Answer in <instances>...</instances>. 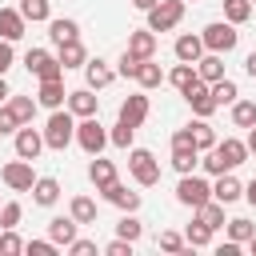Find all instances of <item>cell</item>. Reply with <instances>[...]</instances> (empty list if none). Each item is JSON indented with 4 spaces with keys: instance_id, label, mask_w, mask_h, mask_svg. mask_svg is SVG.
Listing matches in <instances>:
<instances>
[{
    "instance_id": "obj_1",
    "label": "cell",
    "mask_w": 256,
    "mask_h": 256,
    "mask_svg": "<svg viewBox=\"0 0 256 256\" xmlns=\"http://www.w3.org/2000/svg\"><path fill=\"white\" fill-rule=\"evenodd\" d=\"M244 160H248V144H244V140H236V136H224V140H216V144H212V148L200 156V164H204V172H208V176L236 172Z\"/></svg>"
},
{
    "instance_id": "obj_2",
    "label": "cell",
    "mask_w": 256,
    "mask_h": 256,
    "mask_svg": "<svg viewBox=\"0 0 256 256\" xmlns=\"http://www.w3.org/2000/svg\"><path fill=\"white\" fill-rule=\"evenodd\" d=\"M40 132H44V148L64 152V148L76 140V116H72L68 108H52V116H48V124H44Z\"/></svg>"
},
{
    "instance_id": "obj_3",
    "label": "cell",
    "mask_w": 256,
    "mask_h": 256,
    "mask_svg": "<svg viewBox=\"0 0 256 256\" xmlns=\"http://www.w3.org/2000/svg\"><path fill=\"white\" fill-rule=\"evenodd\" d=\"M200 40H204V52L228 56V52L240 44V32H236V24H228V20H212V24L200 32Z\"/></svg>"
},
{
    "instance_id": "obj_4",
    "label": "cell",
    "mask_w": 256,
    "mask_h": 256,
    "mask_svg": "<svg viewBox=\"0 0 256 256\" xmlns=\"http://www.w3.org/2000/svg\"><path fill=\"white\" fill-rule=\"evenodd\" d=\"M128 172L140 188H152L160 184V160L148 152V148H128Z\"/></svg>"
},
{
    "instance_id": "obj_5",
    "label": "cell",
    "mask_w": 256,
    "mask_h": 256,
    "mask_svg": "<svg viewBox=\"0 0 256 256\" xmlns=\"http://www.w3.org/2000/svg\"><path fill=\"white\" fill-rule=\"evenodd\" d=\"M24 68H28L36 80H60V76H64V64H60L56 52H48V48H28V52H24Z\"/></svg>"
},
{
    "instance_id": "obj_6",
    "label": "cell",
    "mask_w": 256,
    "mask_h": 256,
    "mask_svg": "<svg viewBox=\"0 0 256 256\" xmlns=\"http://www.w3.org/2000/svg\"><path fill=\"white\" fill-rule=\"evenodd\" d=\"M176 200L184 204V208H200L204 200H212V184L204 180V176H196V172H184L180 176V184H176Z\"/></svg>"
},
{
    "instance_id": "obj_7",
    "label": "cell",
    "mask_w": 256,
    "mask_h": 256,
    "mask_svg": "<svg viewBox=\"0 0 256 256\" xmlns=\"http://www.w3.org/2000/svg\"><path fill=\"white\" fill-rule=\"evenodd\" d=\"M184 0H156L152 8H148V28L152 32H172L180 20H184Z\"/></svg>"
},
{
    "instance_id": "obj_8",
    "label": "cell",
    "mask_w": 256,
    "mask_h": 256,
    "mask_svg": "<svg viewBox=\"0 0 256 256\" xmlns=\"http://www.w3.org/2000/svg\"><path fill=\"white\" fill-rule=\"evenodd\" d=\"M76 144H80L88 156H100V152H104V144H108V132H104V124H100L96 116H84V120H76Z\"/></svg>"
},
{
    "instance_id": "obj_9",
    "label": "cell",
    "mask_w": 256,
    "mask_h": 256,
    "mask_svg": "<svg viewBox=\"0 0 256 256\" xmlns=\"http://www.w3.org/2000/svg\"><path fill=\"white\" fill-rule=\"evenodd\" d=\"M0 180L12 188V192H32V184H36V172H32V160H8L4 168H0Z\"/></svg>"
},
{
    "instance_id": "obj_10",
    "label": "cell",
    "mask_w": 256,
    "mask_h": 256,
    "mask_svg": "<svg viewBox=\"0 0 256 256\" xmlns=\"http://www.w3.org/2000/svg\"><path fill=\"white\" fill-rule=\"evenodd\" d=\"M12 144H16V156H20V160H36V156L44 152V132L32 128V124H20V128L12 132Z\"/></svg>"
},
{
    "instance_id": "obj_11",
    "label": "cell",
    "mask_w": 256,
    "mask_h": 256,
    "mask_svg": "<svg viewBox=\"0 0 256 256\" xmlns=\"http://www.w3.org/2000/svg\"><path fill=\"white\" fill-rule=\"evenodd\" d=\"M116 120H124V124H132V128H140V124L148 120V92L140 88V92L124 96V100H120V112H116Z\"/></svg>"
},
{
    "instance_id": "obj_12",
    "label": "cell",
    "mask_w": 256,
    "mask_h": 256,
    "mask_svg": "<svg viewBox=\"0 0 256 256\" xmlns=\"http://www.w3.org/2000/svg\"><path fill=\"white\" fill-rule=\"evenodd\" d=\"M64 108H68L76 120H84V116H96V112H100V96H92V88L84 84V88H72V92H68Z\"/></svg>"
},
{
    "instance_id": "obj_13",
    "label": "cell",
    "mask_w": 256,
    "mask_h": 256,
    "mask_svg": "<svg viewBox=\"0 0 256 256\" xmlns=\"http://www.w3.org/2000/svg\"><path fill=\"white\" fill-rule=\"evenodd\" d=\"M100 196H104L108 204H116L120 212H136V208H140V192H132V188H128V184H120V180H112Z\"/></svg>"
},
{
    "instance_id": "obj_14",
    "label": "cell",
    "mask_w": 256,
    "mask_h": 256,
    "mask_svg": "<svg viewBox=\"0 0 256 256\" xmlns=\"http://www.w3.org/2000/svg\"><path fill=\"white\" fill-rule=\"evenodd\" d=\"M180 96H184V100L192 104V112H196V116H204V120H208V116L216 112V100H212V88H208L204 80H200V84H192V88H188V92H180Z\"/></svg>"
},
{
    "instance_id": "obj_15",
    "label": "cell",
    "mask_w": 256,
    "mask_h": 256,
    "mask_svg": "<svg viewBox=\"0 0 256 256\" xmlns=\"http://www.w3.org/2000/svg\"><path fill=\"white\" fill-rule=\"evenodd\" d=\"M240 196H244V184H240L232 172H220V176H216V184H212V200H220V204L228 208V204H236Z\"/></svg>"
},
{
    "instance_id": "obj_16",
    "label": "cell",
    "mask_w": 256,
    "mask_h": 256,
    "mask_svg": "<svg viewBox=\"0 0 256 256\" xmlns=\"http://www.w3.org/2000/svg\"><path fill=\"white\" fill-rule=\"evenodd\" d=\"M124 52H132L136 60L156 56V32H152V28H136V32H128V48H124Z\"/></svg>"
},
{
    "instance_id": "obj_17",
    "label": "cell",
    "mask_w": 256,
    "mask_h": 256,
    "mask_svg": "<svg viewBox=\"0 0 256 256\" xmlns=\"http://www.w3.org/2000/svg\"><path fill=\"white\" fill-rule=\"evenodd\" d=\"M112 80H116V68H108L100 56H96V60H84V84H88L92 92H96V88H108Z\"/></svg>"
},
{
    "instance_id": "obj_18",
    "label": "cell",
    "mask_w": 256,
    "mask_h": 256,
    "mask_svg": "<svg viewBox=\"0 0 256 256\" xmlns=\"http://www.w3.org/2000/svg\"><path fill=\"white\" fill-rule=\"evenodd\" d=\"M64 100H68V92H64V76L60 80H40V92H36V104L40 108H64Z\"/></svg>"
},
{
    "instance_id": "obj_19",
    "label": "cell",
    "mask_w": 256,
    "mask_h": 256,
    "mask_svg": "<svg viewBox=\"0 0 256 256\" xmlns=\"http://www.w3.org/2000/svg\"><path fill=\"white\" fill-rule=\"evenodd\" d=\"M76 232H80V224H76L72 216H52V220H48V240H52L56 248H60V244L68 248V244L76 240Z\"/></svg>"
},
{
    "instance_id": "obj_20",
    "label": "cell",
    "mask_w": 256,
    "mask_h": 256,
    "mask_svg": "<svg viewBox=\"0 0 256 256\" xmlns=\"http://www.w3.org/2000/svg\"><path fill=\"white\" fill-rule=\"evenodd\" d=\"M28 32V20L20 16V8H0V40H20Z\"/></svg>"
},
{
    "instance_id": "obj_21",
    "label": "cell",
    "mask_w": 256,
    "mask_h": 256,
    "mask_svg": "<svg viewBox=\"0 0 256 256\" xmlns=\"http://www.w3.org/2000/svg\"><path fill=\"white\" fill-rule=\"evenodd\" d=\"M172 52H176V60H184V64H196V60L204 56V40H200V36H192V32H184V36H176Z\"/></svg>"
},
{
    "instance_id": "obj_22",
    "label": "cell",
    "mask_w": 256,
    "mask_h": 256,
    "mask_svg": "<svg viewBox=\"0 0 256 256\" xmlns=\"http://www.w3.org/2000/svg\"><path fill=\"white\" fill-rule=\"evenodd\" d=\"M56 60L64 64V72H68V68H84V60H88V52H84V44H80V36H76V40H64V44H56Z\"/></svg>"
},
{
    "instance_id": "obj_23",
    "label": "cell",
    "mask_w": 256,
    "mask_h": 256,
    "mask_svg": "<svg viewBox=\"0 0 256 256\" xmlns=\"http://www.w3.org/2000/svg\"><path fill=\"white\" fill-rule=\"evenodd\" d=\"M88 180L96 184V192H104L112 180H120L116 176V164L112 160H104V156H92V164H88Z\"/></svg>"
},
{
    "instance_id": "obj_24",
    "label": "cell",
    "mask_w": 256,
    "mask_h": 256,
    "mask_svg": "<svg viewBox=\"0 0 256 256\" xmlns=\"http://www.w3.org/2000/svg\"><path fill=\"white\" fill-rule=\"evenodd\" d=\"M32 200H36L40 208H52V204L60 200V180H56V176H36V184H32Z\"/></svg>"
},
{
    "instance_id": "obj_25",
    "label": "cell",
    "mask_w": 256,
    "mask_h": 256,
    "mask_svg": "<svg viewBox=\"0 0 256 256\" xmlns=\"http://www.w3.org/2000/svg\"><path fill=\"white\" fill-rule=\"evenodd\" d=\"M196 76H200L204 84H216V80L224 76V56H220V52H204V56L196 60Z\"/></svg>"
},
{
    "instance_id": "obj_26",
    "label": "cell",
    "mask_w": 256,
    "mask_h": 256,
    "mask_svg": "<svg viewBox=\"0 0 256 256\" xmlns=\"http://www.w3.org/2000/svg\"><path fill=\"white\" fill-rule=\"evenodd\" d=\"M132 80H136L144 92H152V88H160V84H164V72H160V64L148 56V60H140V64H136V76H132Z\"/></svg>"
},
{
    "instance_id": "obj_27",
    "label": "cell",
    "mask_w": 256,
    "mask_h": 256,
    "mask_svg": "<svg viewBox=\"0 0 256 256\" xmlns=\"http://www.w3.org/2000/svg\"><path fill=\"white\" fill-rule=\"evenodd\" d=\"M80 36V24L72 16H60V20H48V40L52 44H64V40H76Z\"/></svg>"
},
{
    "instance_id": "obj_28",
    "label": "cell",
    "mask_w": 256,
    "mask_h": 256,
    "mask_svg": "<svg viewBox=\"0 0 256 256\" xmlns=\"http://www.w3.org/2000/svg\"><path fill=\"white\" fill-rule=\"evenodd\" d=\"M68 216L76 224H96V200L92 196H72L68 200Z\"/></svg>"
},
{
    "instance_id": "obj_29",
    "label": "cell",
    "mask_w": 256,
    "mask_h": 256,
    "mask_svg": "<svg viewBox=\"0 0 256 256\" xmlns=\"http://www.w3.org/2000/svg\"><path fill=\"white\" fill-rule=\"evenodd\" d=\"M164 80H168L172 88H180V92H188L192 84H200V76H196V64H184V60H180V64H176V68H172Z\"/></svg>"
},
{
    "instance_id": "obj_30",
    "label": "cell",
    "mask_w": 256,
    "mask_h": 256,
    "mask_svg": "<svg viewBox=\"0 0 256 256\" xmlns=\"http://www.w3.org/2000/svg\"><path fill=\"white\" fill-rule=\"evenodd\" d=\"M8 108L16 112V120H20V124H32V120H36V108H40V104H36L32 96H16V92H12V96H8Z\"/></svg>"
},
{
    "instance_id": "obj_31",
    "label": "cell",
    "mask_w": 256,
    "mask_h": 256,
    "mask_svg": "<svg viewBox=\"0 0 256 256\" xmlns=\"http://www.w3.org/2000/svg\"><path fill=\"white\" fill-rule=\"evenodd\" d=\"M188 128H192V144H196V152H208V148L216 144V132H212V124H208L204 116H200V120H192Z\"/></svg>"
},
{
    "instance_id": "obj_32",
    "label": "cell",
    "mask_w": 256,
    "mask_h": 256,
    "mask_svg": "<svg viewBox=\"0 0 256 256\" xmlns=\"http://www.w3.org/2000/svg\"><path fill=\"white\" fill-rule=\"evenodd\" d=\"M196 220H204L212 232H216V228H224V204H220V200H204V204L196 208Z\"/></svg>"
},
{
    "instance_id": "obj_33",
    "label": "cell",
    "mask_w": 256,
    "mask_h": 256,
    "mask_svg": "<svg viewBox=\"0 0 256 256\" xmlns=\"http://www.w3.org/2000/svg\"><path fill=\"white\" fill-rule=\"evenodd\" d=\"M232 124L236 128H252L256 124V100H232Z\"/></svg>"
},
{
    "instance_id": "obj_34",
    "label": "cell",
    "mask_w": 256,
    "mask_h": 256,
    "mask_svg": "<svg viewBox=\"0 0 256 256\" xmlns=\"http://www.w3.org/2000/svg\"><path fill=\"white\" fill-rule=\"evenodd\" d=\"M20 16L28 24H44V20H52V8H48V0H20Z\"/></svg>"
},
{
    "instance_id": "obj_35",
    "label": "cell",
    "mask_w": 256,
    "mask_h": 256,
    "mask_svg": "<svg viewBox=\"0 0 256 256\" xmlns=\"http://www.w3.org/2000/svg\"><path fill=\"white\" fill-rule=\"evenodd\" d=\"M212 88V100H216V108H224V104H232L236 96H240V88H236V80H228V76H220L216 84H208Z\"/></svg>"
},
{
    "instance_id": "obj_36",
    "label": "cell",
    "mask_w": 256,
    "mask_h": 256,
    "mask_svg": "<svg viewBox=\"0 0 256 256\" xmlns=\"http://www.w3.org/2000/svg\"><path fill=\"white\" fill-rule=\"evenodd\" d=\"M224 228H228V240H236V244H248V240H252V232H256V224H252L248 216L224 220Z\"/></svg>"
},
{
    "instance_id": "obj_37",
    "label": "cell",
    "mask_w": 256,
    "mask_h": 256,
    "mask_svg": "<svg viewBox=\"0 0 256 256\" xmlns=\"http://www.w3.org/2000/svg\"><path fill=\"white\" fill-rule=\"evenodd\" d=\"M184 240H188V248H208V244H212V228H208L204 220H192V224L184 228Z\"/></svg>"
},
{
    "instance_id": "obj_38",
    "label": "cell",
    "mask_w": 256,
    "mask_h": 256,
    "mask_svg": "<svg viewBox=\"0 0 256 256\" xmlns=\"http://www.w3.org/2000/svg\"><path fill=\"white\" fill-rule=\"evenodd\" d=\"M196 164H200V152L196 148H172V168L184 176V172H196Z\"/></svg>"
},
{
    "instance_id": "obj_39",
    "label": "cell",
    "mask_w": 256,
    "mask_h": 256,
    "mask_svg": "<svg viewBox=\"0 0 256 256\" xmlns=\"http://www.w3.org/2000/svg\"><path fill=\"white\" fill-rule=\"evenodd\" d=\"M252 16V0H224V20L228 24H248Z\"/></svg>"
},
{
    "instance_id": "obj_40",
    "label": "cell",
    "mask_w": 256,
    "mask_h": 256,
    "mask_svg": "<svg viewBox=\"0 0 256 256\" xmlns=\"http://www.w3.org/2000/svg\"><path fill=\"white\" fill-rule=\"evenodd\" d=\"M116 236H124V240H132V244L144 236V224L136 220V212H124V216H120V224H116Z\"/></svg>"
},
{
    "instance_id": "obj_41",
    "label": "cell",
    "mask_w": 256,
    "mask_h": 256,
    "mask_svg": "<svg viewBox=\"0 0 256 256\" xmlns=\"http://www.w3.org/2000/svg\"><path fill=\"white\" fill-rule=\"evenodd\" d=\"M132 140H136V128L124 124V120H116L112 132H108V144H116V148H132Z\"/></svg>"
},
{
    "instance_id": "obj_42",
    "label": "cell",
    "mask_w": 256,
    "mask_h": 256,
    "mask_svg": "<svg viewBox=\"0 0 256 256\" xmlns=\"http://www.w3.org/2000/svg\"><path fill=\"white\" fill-rule=\"evenodd\" d=\"M24 240L16 236V228H0V256H20Z\"/></svg>"
},
{
    "instance_id": "obj_43",
    "label": "cell",
    "mask_w": 256,
    "mask_h": 256,
    "mask_svg": "<svg viewBox=\"0 0 256 256\" xmlns=\"http://www.w3.org/2000/svg\"><path fill=\"white\" fill-rule=\"evenodd\" d=\"M156 248H160V252H188V240H184L180 232H160V236H156Z\"/></svg>"
},
{
    "instance_id": "obj_44",
    "label": "cell",
    "mask_w": 256,
    "mask_h": 256,
    "mask_svg": "<svg viewBox=\"0 0 256 256\" xmlns=\"http://www.w3.org/2000/svg\"><path fill=\"white\" fill-rule=\"evenodd\" d=\"M20 216H24L20 200H8V204L0 208V228H16V224H20Z\"/></svg>"
},
{
    "instance_id": "obj_45",
    "label": "cell",
    "mask_w": 256,
    "mask_h": 256,
    "mask_svg": "<svg viewBox=\"0 0 256 256\" xmlns=\"http://www.w3.org/2000/svg\"><path fill=\"white\" fill-rule=\"evenodd\" d=\"M20 128V120H16V112L8 108V104H0V136H12Z\"/></svg>"
},
{
    "instance_id": "obj_46",
    "label": "cell",
    "mask_w": 256,
    "mask_h": 256,
    "mask_svg": "<svg viewBox=\"0 0 256 256\" xmlns=\"http://www.w3.org/2000/svg\"><path fill=\"white\" fill-rule=\"evenodd\" d=\"M104 256H132V240H124V236L108 240V244H104Z\"/></svg>"
},
{
    "instance_id": "obj_47",
    "label": "cell",
    "mask_w": 256,
    "mask_h": 256,
    "mask_svg": "<svg viewBox=\"0 0 256 256\" xmlns=\"http://www.w3.org/2000/svg\"><path fill=\"white\" fill-rule=\"evenodd\" d=\"M24 252H32V256H56V244L52 240H28Z\"/></svg>"
},
{
    "instance_id": "obj_48",
    "label": "cell",
    "mask_w": 256,
    "mask_h": 256,
    "mask_svg": "<svg viewBox=\"0 0 256 256\" xmlns=\"http://www.w3.org/2000/svg\"><path fill=\"white\" fill-rule=\"evenodd\" d=\"M136 64H140V60H136L132 52H124L120 64H116V76H128V80H132V76H136Z\"/></svg>"
},
{
    "instance_id": "obj_49",
    "label": "cell",
    "mask_w": 256,
    "mask_h": 256,
    "mask_svg": "<svg viewBox=\"0 0 256 256\" xmlns=\"http://www.w3.org/2000/svg\"><path fill=\"white\" fill-rule=\"evenodd\" d=\"M68 252H72V256H92V252H96V240H84V236H76V240L68 244Z\"/></svg>"
},
{
    "instance_id": "obj_50",
    "label": "cell",
    "mask_w": 256,
    "mask_h": 256,
    "mask_svg": "<svg viewBox=\"0 0 256 256\" xmlns=\"http://www.w3.org/2000/svg\"><path fill=\"white\" fill-rule=\"evenodd\" d=\"M16 64V52H12V40H0V76Z\"/></svg>"
},
{
    "instance_id": "obj_51",
    "label": "cell",
    "mask_w": 256,
    "mask_h": 256,
    "mask_svg": "<svg viewBox=\"0 0 256 256\" xmlns=\"http://www.w3.org/2000/svg\"><path fill=\"white\" fill-rule=\"evenodd\" d=\"M172 148H196L192 144V128H176L172 132Z\"/></svg>"
},
{
    "instance_id": "obj_52",
    "label": "cell",
    "mask_w": 256,
    "mask_h": 256,
    "mask_svg": "<svg viewBox=\"0 0 256 256\" xmlns=\"http://www.w3.org/2000/svg\"><path fill=\"white\" fill-rule=\"evenodd\" d=\"M216 256H240V244H236V240H224V244L216 248Z\"/></svg>"
},
{
    "instance_id": "obj_53",
    "label": "cell",
    "mask_w": 256,
    "mask_h": 256,
    "mask_svg": "<svg viewBox=\"0 0 256 256\" xmlns=\"http://www.w3.org/2000/svg\"><path fill=\"white\" fill-rule=\"evenodd\" d=\"M244 200H248V204H252V208H256V176H252V180H248V184H244Z\"/></svg>"
},
{
    "instance_id": "obj_54",
    "label": "cell",
    "mask_w": 256,
    "mask_h": 256,
    "mask_svg": "<svg viewBox=\"0 0 256 256\" xmlns=\"http://www.w3.org/2000/svg\"><path fill=\"white\" fill-rule=\"evenodd\" d=\"M244 72L256 80V52H248V56H244Z\"/></svg>"
},
{
    "instance_id": "obj_55",
    "label": "cell",
    "mask_w": 256,
    "mask_h": 256,
    "mask_svg": "<svg viewBox=\"0 0 256 256\" xmlns=\"http://www.w3.org/2000/svg\"><path fill=\"white\" fill-rule=\"evenodd\" d=\"M244 144H248V156H256V124L248 128V140H244Z\"/></svg>"
},
{
    "instance_id": "obj_56",
    "label": "cell",
    "mask_w": 256,
    "mask_h": 256,
    "mask_svg": "<svg viewBox=\"0 0 256 256\" xmlns=\"http://www.w3.org/2000/svg\"><path fill=\"white\" fill-rule=\"evenodd\" d=\"M8 96H12V88H8V80L0 76V104H8Z\"/></svg>"
},
{
    "instance_id": "obj_57",
    "label": "cell",
    "mask_w": 256,
    "mask_h": 256,
    "mask_svg": "<svg viewBox=\"0 0 256 256\" xmlns=\"http://www.w3.org/2000/svg\"><path fill=\"white\" fill-rule=\"evenodd\" d=\"M152 4H156V0H132V8H140V12H148Z\"/></svg>"
},
{
    "instance_id": "obj_58",
    "label": "cell",
    "mask_w": 256,
    "mask_h": 256,
    "mask_svg": "<svg viewBox=\"0 0 256 256\" xmlns=\"http://www.w3.org/2000/svg\"><path fill=\"white\" fill-rule=\"evenodd\" d=\"M248 248H252V256H256V232H252V240H248Z\"/></svg>"
},
{
    "instance_id": "obj_59",
    "label": "cell",
    "mask_w": 256,
    "mask_h": 256,
    "mask_svg": "<svg viewBox=\"0 0 256 256\" xmlns=\"http://www.w3.org/2000/svg\"><path fill=\"white\" fill-rule=\"evenodd\" d=\"M184 4H188V0H184ZM192 4H196V0H192Z\"/></svg>"
},
{
    "instance_id": "obj_60",
    "label": "cell",
    "mask_w": 256,
    "mask_h": 256,
    "mask_svg": "<svg viewBox=\"0 0 256 256\" xmlns=\"http://www.w3.org/2000/svg\"><path fill=\"white\" fill-rule=\"evenodd\" d=\"M252 8H256V0H252Z\"/></svg>"
}]
</instances>
